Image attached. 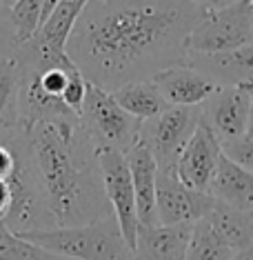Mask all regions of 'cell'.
Wrapping results in <instances>:
<instances>
[{
  "label": "cell",
  "instance_id": "1",
  "mask_svg": "<svg viewBox=\"0 0 253 260\" xmlns=\"http://www.w3.org/2000/svg\"><path fill=\"white\" fill-rule=\"evenodd\" d=\"M202 14L196 0H89L67 54L89 82L116 91L187 62V40Z\"/></svg>",
  "mask_w": 253,
  "mask_h": 260
},
{
  "label": "cell",
  "instance_id": "2",
  "mask_svg": "<svg viewBox=\"0 0 253 260\" xmlns=\"http://www.w3.org/2000/svg\"><path fill=\"white\" fill-rule=\"evenodd\" d=\"M27 136L56 227L87 224L114 216L98 149L82 127L80 116L31 122L27 125Z\"/></svg>",
  "mask_w": 253,
  "mask_h": 260
},
{
  "label": "cell",
  "instance_id": "3",
  "mask_svg": "<svg viewBox=\"0 0 253 260\" xmlns=\"http://www.w3.org/2000/svg\"><path fill=\"white\" fill-rule=\"evenodd\" d=\"M69 260H133V251L116 216L74 227H51L20 234Z\"/></svg>",
  "mask_w": 253,
  "mask_h": 260
},
{
  "label": "cell",
  "instance_id": "4",
  "mask_svg": "<svg viewBox=\"0 0 253 260\" xmlns=\"http://www.w3.org/2000/svg\"><path fill=\"white\" fill-rule=\"evenodd\" d=\"M80 122L96 149H118L122 153H127L138 143L142 129V120L122 109L114 93L89 80H87Z\"/></svg>",
  "mask_w": 253,
  "mask_h": 260
},
{
  "label": "cell",
  "instance_id": "5",
  "mask_svg": "<svg viewBox=\"0 0 253 260\" xmlns=\"http://www.w3.org/2000/svg\"><path fill=\"white\" fill-rule=\"evenodd\" d=\"M253 43V0H240L225 9L204 11L191 29L189 54H215Z\"/></svg>",
  "mask_w": 253,
  "mask_h": 260
},
{
  "label": "cell",
  "instance_id": "6",
  "mask_svg": "<svg viewBox=\"0 0 253 260\" xmlns=\"http://www.w3.org/2000/svg\"><path fill=\"white\" fill-rule=\"evenodd\" d=\"M202 120V107L169 105L162 114L142 120L140 140L154 153L158 169H175L182 149Z\"/></svg>",
  "mask_w": 253,
  "mask_h": 260
},
{
  "label": "cell",
  "instance_id": "7",
  "mask_svg": "<svg viewBox=\"0 0 253 260\" xmlns=\"http://www.w3.org/2000/svg\"><path fill=\"white\" fill-rule=\"evenodd\" d=\"M98 162H100V171H102V182L111 211H114L116 220L122 229V236L127 238L129 247L133 251L140 229V218H138L136 189H133L127 153L118 149H98Z\"/></svg>",
  "mask_w": 253,
  "mask_h": 260
},
{
  "label": "cell",
  "instance_id": "8",
  "mask_svg": "<svg viewBox=\"0 0 253 260\" xmlns=\"http://www.w3.org/2000/svg\"><path fill=\"white\" fill-rule=\"evenodd\" d=\"M215 198L209 191H198L185 185L175 169H158V222L193 224L211 211Z\"/></svg>",
  "mask_w": 253,
  "mask_h": 260
},
{
  "label": "cell",
  "instance_id": "9",
  "mask_svg": "<svg viewBox=\"0 0 253 260\" xmlns=\"http://www.w3.org/2000/svg\"><path fill=\"white\" fill-rule=\"evenodd\" d=\"M253 89L238 85H220L204 100L202 120L213 129L220 143L233 140L249 129Z\"/></svg>",
  "mask_w": 253,
  "mask_h": 260
},
{
  "label": "cell",
  "instance_id": "10",
  "mask_svg": "<svg viewBox=\"0 0 253 260\" xmlns=\"http://www.w3.org/2000/svg\"><path fill=\"white\" fill-rule=\"evenodd\" d=\"M222 156V143L204 120H200L198 129L193 132L187 147L182 149L178 162H175V174L178 178L198 191H209L211 178L215 174L218 160Z\"/></svg>",
  "mask_w": 253,
  "mask_h": 260
},
{
  "label": "cell",
  "instance_id": "11",
  "mask_svg": "<svg viewBox=\"0 0 253 260\" xmlns=\"http://www.w3.org/2000/svg\"><path fill=\"white\" fill-rule=\"evenodd\" d=\"M151 80L156 82V87L169 105H185V107L202 105L220 87L215 80H211L200 69L191 67L189 62L162 69Z\"/></svg>",
  "mask_w": 253,
  "mask_h": 260
},
{
  "label": "cell",
  "instance_id": "12",
  "mask_svg": "<svg viewBox=\"0 0 253 260\" xmlns=\"http://www.w3.org/2000/svg\"><path fill=\"white\" fill-rule=\"evenodd\" d=\"M187 62L207 74L218 85H238L253 89V43L215 54H189Z\"/></svg>",
  "mask_w": 253,
  "mask_h": 260
},
{
  "label": "cell",
  "instance_id": "13",
  "mask_svg": "<svg viewBox=\"0 0 253 260\" xmlns=\"http://www.w3.org/2000/svg\"><path fill=\"white\" fill-rule=\"evenodd\" d=\"M193 224H140L133 260H187Z\"/></svg>",
  "mask_w": 253,
  "mask_h": 260
},
{
  "label": "cell",
  "instance_id": "14",
  "mask_svg": "<svg viewBox=\"0 0 253 260\" xmlns=\"http://www.w3.org/2000/svg\"><path fill=\"white\" fill-rule=\"evenodd\" d=\"M127 162L131 169L133 189H136L140 224H158V162L154 153L142 140H138L127 151Z\"/></svg>",
  "mask_w": 253,
  "mask_h": 260
},
{
  "label": "cell",
  "instance_id": "15",
  "mask_svg": "<svg viewBox=\"0 0 253 260\" xmlns=\"http://www.w3.org/2000/svg\"><path fill=\"white\" fill-rule=\"evenodd\" d=\"M209 193L220 203L238 209H253V171L231 160L222 151L215 174L211 178Z\"/></svg>",
  "mask_w": 253,
  "mask_h": 260
},
{
  "label": "cell",
  "instance_id": "16",
  "mask_svg": "<svg viewBox=\"0 0 253 260\" xmlns=\"http://www.w3.org/2000/svg\"><path fill=\"white\" fill-rule=\"evenodd\" d=\"M204 218L233 251L253 242V209H238V207L215 200Z\"/></svg>",
  "mask_w": 253,
  "mask_h": 260
},
{
  "label": "cell",
  "instance_id": "17",
  "mask_svg": "<svg viewBox=\"0 0 253 260\" xmlns=\"http://www.w3.org/2000/svg\"><path fill=\"white\" fill-rule=\"evenodd\" d=\"M87 3L89 0H60L31 38L38 45L47 47V49L67 51V40L71 36L76 22H78Z\"/></svg>",
  "mask_w": 253,
  "mask_h": 260
},
{
  "label": "cell",
  "instance_id": "18",
  "mask_svg": "<svg viewBox=\"0 0 253 260\" xmlns=\"http://www.w3.org/2000/svg\"><path fill=\"white\" fill-rule=\"evenodd\" d=\"M114 98L120 103L122 109H127L131 116L140 118V120H149L158 114H162L169 107V103L164 100L160 89L156 87L154 80H133L127 85L118 87Z\"/></svg>",
  "mask_w": 253,
  "mask_h": 260
},
{
  "label": "cell",
  "instance_id": "19",
  "mask_svg": "<svg viewBox=\"0 0 253 260\" xmlns=\"http://www.w3.org/2000/svg\"><path fill=\"white\" fill-rule=\"evenodd\" d=\"M20 80L22 69L14 54L0 62V129L20 120Z\"/></svg>",
  "mask_w": 253,
  "mask_h": 260
},
{
  "label": "cell",
  "instance_id": "20",
  "mask_svg": "<svg viewBox=\"0 0 253 260\" xmlns=\"http://www.w3.org/2000/svg\"><path fill=\"white\" fill-rule=\"evenodd\" d=\"M231 258H233V249L215 234V229L209 224L207 218L193 222L187 260H231Z\"/></svg>",
  "mask_w": 253,
  "mask_h": 260
},
{
  "label": "cell",
  "instance_id": "21",
  "mask_svg": "<svg viewBox=\"0 0 253 260\" xmlns=\"http://www.w3.org/2000/svg\"><path fill=\"white\" fill-rule=\"evenodd\" d=\"M0 260H69V258L45 249L33 240L11 232L5 222H0Z\"/></svg>",
  "mask_w": 253,
  "mask_h": 260
},
{
  "label": "cell",
  "instance_id": "22",
  "mask_svg": "<svg viewBox=\"0 0 253 260\" xmlns=\"http://www.w3.org/2000/svg\"><path fill=\"white\" fill-rule=\"evenodd\" d=\"M43 7H45V0H16L9 7L18 45L27 43L38 31L40 18H43Z\"/></svg>",
  "mask_w": 253,
  "mask_h": 260
},
{
  "label": "cell",
  "instance_id": "23",
  "mask_svg": "<svg viewBox=\"0 0 253 260\" xmlns=\"http://www.w3.org/2000/svg\"><path fill=\"white\" fill-rule=\"evenodd\" d=\"M222 151H225L231 160H235L238 165H242V167L253 171V127H249L242 136H238V138L222 143Z\"/></svg>",
  "mask_w": 253,
  "mask_h": 260
},
{
  "label": "cell",
  "instance_id": "24",
  "mask_svg": "<svg viewBox=\"0 0 253 260\" xmlns=\"http://www.w3.org/2000/svg\"><path fill=\"white\" fill-rule=\"evenodd\" d=\"M16 49H18V40H16L9 7H5V5L0 3V62L7 60L9 56H14Z\"/></svg>",
  "mask_w": 253,
  "mask_h": 260
},
{
  "label": "cell",
  "instance_id": "25",
  "mask_svg": "<svg viewBox=\"0 0 253 260\" xmlns=\"http://www.w3.org/2000/svg\"><path fill=\"white\" fill-rule=\"evenodd\" d=\"M196 3H198L204 11H211V9H225V7H231V5L240 3V0H196Z\"/></svg>",
  "mask_w": 253,
  "mask_h": 260
},
{
  "label": "cell",
  "instance_id": "26",
  "mask_svg": "<svg viewBox=\"0 0 253 260\" xmlns=\"http://www.w3.org/2000/svg\"><path fill=\"white\" fill-rule=\"evenodd\" d=\"M231 260H253V242L251 245H246V247H242V249L233 251Z\"/></svg>",
  "mask_w": 253,
  "mask_h": 260
},
{
  "label": "cell",
  "instance_id": "27",
  "mask_svg": "<svg viewBox=\"0 0 253 260\" xmlns=\"http://www.w3.org/2000/svg\"><path fill=\"white\" fill-rule=\"evenodd\" d=\"M58 3H60V0H45V7H43V18H40V25H43L47 16H49L51 11H54V7H56Z\"/></svg>",
  "mask_w": 253,
  "mask_h": 260
},
{
  "label": "cell",
  "instance_id": "28",
  "mask_svg": "<svg viewBox=\"0 0 253 260\" xmlns=\"http://www.w3.org/2000/svg\"><path fill=\"white\" fill-rule=\"evenodd\" d=\"M0 3H3V5H5V7H11V5H14V3H16V0H0Z\"/></svg>",
  "mask_w": 253,
  "mask_h": 260
},
{
  "label": "cell",
  "instance_id": "29",
  "mask_svg": "<svg viewBox=\"0 0 253 260\" xmlns=\"http://www.w3.org/2000/svg\"><path fill=\"white\" fill-rule=\"evenodd\" d=\"M249 127H253V98H251V120H249Z\"/></svg>",
  "mask_w": 253,
  "mask_h": 260
}]
</instances>
